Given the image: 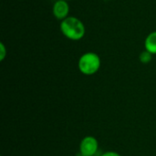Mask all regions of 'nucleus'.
I'll use <instances>...</instances> for the list:
<instances>
[{"label": "nucleus", "instance_id": "1", "mask_svg": "<svg viewBox=\"0 0 156 156\" xmlns=\"http://www.w3.org/2000/svg\"><path fill=\"white\" fill-rule=\"evenodd\" d=\"M62 35L72 41H79L82 39L86 33V28L83 22L76 16H68L60 21L59 25Z\"/></svg>", "mask_w": 156, "mask_h": 156}, {"label": "nucleus", "instance_id": "2", "mask_svg": "<svg viewBox=\"0 0 156 156\" xmlns=\"http://www.w3.org/2000/svg\"><path fill=\"white\" fill-rule=\"evenodd\" d=\"M101 65V58L95 52H86L82 54L78 61L79 70L86 76H91L97 73Z\"/></svg>", "mask_w": 156, "mask_h": 156}, {"label": "nucleus", "instance_id": "3", "mask_svg": "<svg viewBox=\"0 0 156 156\" xmlns=\"http://www.w3.org/2000/svg\"><path fill=\"white\" fill-rule=\"evenodd\" d=\"M98 149V140L91 135L85 136L80 144V154L81 156H94Z\"/></svg>", "mask_w": 156, "mask_h": 156}, {"label": "nucleus", "instance_id": "4", "mask_svg": "<svg viewBox=\"0 0 156 156\" xmlns=\"http://www.w3.org/2000/svg\"><path fill=\"white\" fill-rule=\"evenodd\" d=\"M53 16L58 20H64L69 16V5L66 0H57L52 6Z\"/></svg>", "mask_w": 156, "mask_h": 156}, {"label": "nucleus", "instance_id": "5", "mask_svg": "<svg viewBox=\"0 0 156 156\" xmlns=\"http://www.w3.org/2000/svg\"><path fill=\"white\" fill-rule=\"evenodd\" d=\"M145 50L149 51L153 55H156V31H153L146 37L144 40Z\"/></svg>", "mask_w": 156, "mask_h": 156}, {"label": "nucleus", "instance_id": "6", "mask_svg": "<svg viewBox=\"0 0 156 156\" xmlns=\"http://www.w3.org/2000/svg\"><path fill=\"white\" fill-rule=\"evenodd\" d=\"M139 59H140V61H141L143 64H148V63H150V62L152 61V59H153V54L150 53V52L147 51V50H144V51L140 54Z\"/></svg>", "mask_w": 156, "mask_h": 156}, {"label": "nucleus", "instance_id": "7", "mask_svg": "<svg viewBox=\"0 0 156 156\" xmlns=\"http://www.w3.org/2000/svg\"><path fill=\"white\" fill-rule=\"evenodd\" d=\"M7 55V49L6 47L3 42H0V61H3Z\"/></svg>", "mask_w": 156, "mask_h": 156}, {"label": "nucleus", "instance_id": "8", "mask_svg": "<svg viewBox=\"0 0 156 156\" xmlns=\"http://www.w3.org/2000/svg\"><path fill=\"white\" fill-rule=\"evenodd\" d=\"M101 156H122L120 154L116 153V152H112V151H110V152H106L104 153Z\"/></svg>", "mask_w": 156, "mask_h": 156}, {"label": "nucleus", "instance_id": "9", "mask_svg": "<svg viewBox=\"0 0 156 156\" xmlns=\"http://www.w3.org/2000/svg\"><path fill=\"white\" fill-rule=\"evenodd\" d=\"M66 1H70V0H66Z\"/></svg>", "mask_w": 156, "mask_h": 156}]
</instances>
